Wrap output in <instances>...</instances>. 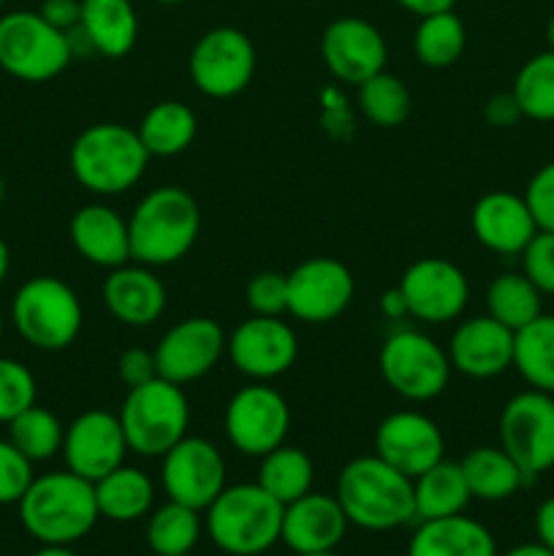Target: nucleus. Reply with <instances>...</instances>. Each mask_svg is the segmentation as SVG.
Instances as JSON below:
<instances>
[{
    "mask_svg": "<svg viewBox=\"0 0 554 556\" xmlns=\"http://www.w3.org/2000/svg\"><path fill=\"white\" fill-rule=\"evenodd\" d=\"M546 38H549V49H554V14H552V20H549V27H546Z\"/></svg>",
    "mask_w": 554,
    "mask_h": 556,
    "instance_id": "6e6d98bb",
    "label": "nucleus"
},
{
    "mask_svg": "<svg viewBox=\"0 0 554 556\" xmlns=\"http://www.w3.org/2000/svg\"><path fill=\"white\" fill-rule=\"evenodd\" d=\"M400 293L405 296L407 315L421 324H449L456 320L470 299V282L465 271L445 258H418L402 271Z\"/></svg>",
    "mask_w": 554,
    "mask_h": 556,
    "instance_id": "2eb2a0df",
    "label": "nucleus"
},
{
    "mask_svg": "<svg viewBox=\"0 0 554 556\" xmlns=\"http://www.w3.org/2000/svg\"><path fill=\"white\" fill-rule=\"evenodd\" d=\"M473 494L462 476L459 462L440 459L427 472L413 478V505H416V521L445 519V516L465 514Z\"/></svg>",
    "mask_w": 554,
    "mask_h": 556,
    "instance_id": "c756f323",
    "label": "nucleus"
},
{
    "mask_svg": "<svg viewBox=\"0 0 554 556\" xmlns=\"http://www.w3.org/2000/svg\"><path fill=\"white\" fill-rule=\"evenodd\" d=\"M3 329H5V324H3V315H0V340H3Z\"/></svg>",
    "mask_w": 554,
    "mask_h": 556,
    "instance_id": "052dcab7",
    "label": "nucleus"
},
{
    "mask_svg": "<svg viewBox=\"0 0 554 556\" xmlns=\"http://www.w3.org/2000/svg\"><path fill=\"white\" fill-rule=\"evenodd\" d=\"M9 266H11V253H9V244L0 239V286L5 282V275H9Z\"/></svg>",
    "mask_w": 554,
    "mask_h": 556,
    "instance_id": "5fc2aeb1",
    "label": "nucleus"
},
{
    "mask_svg": "<svg viewBox=\"0 0 554 556\" xmlns=\"http://www.w3.org/2000/svg\"><path fill=\"white\" fill-rule=\"evenodd\" d=\"M378 307H380V313L391 320L407 318V304H405V296L400 293V288H391V291H386L383 296H380Z\"/></svg>",
    "mask_w": 554,
    "mask_h": 556,
    "instance_id": "8fccbe9b",
    "label": "nucleus"
},
{
    "mask_svg": "<svg viewBox=\"0 0 554 556\" xmlns=\"http://www.w3.org/2000/svg\"><path fill=\"white\" fill-rule=\"evenodd\" d=\"M155 3H161V5H177V3H185V0H155Z\"/></svg>",
    "mask_w": 554,
    "mask_h": 556,
    "instance_id": "4d7b16f0",
    "label": "nucleus"
},
{
    "mask_svg": "<svg viewBox=\"0 0 554 556\" xmlns=\"http://www.w3.org/2000/svg\"><path fill=\"white\" fill-rule=\"evenodd\" d=\"M514 367L530 389L554 394V315L541 313L516 331Z\"/></svg>",
    "mask_w": 554,
    "mask_h": 556,
    "instance_id": "2f4dec72",
    "label": "nucleus"
},
{
    "mask_svg": "<svg viewBox=\"0 0 554 556\" xmlns=\"http://www.w3.org/2000/svg\"><path fill=\"white\" fill-rule=\"evenodd\" d=\"M282 505L259 483H234L206 508V532L228 556H261L280 541Z\"/></svg>",
    "mask_w": 554,
    "mask_h": 556,
    "instance_id": "39448f33",
    "label": "nucleus"
},
{
    "mask_svg": "<svg viewBox=\"0 0 554 556\" xmlns=\"http://www.w3.org/2000/svg\"><path fill=\"white\" fill-rule=\"evenodd\" d=\"M16 508L25 532L41 546H74L101 519L96 486L71 470L33 478Z\"/></svg>",
    "mask_w": 554,
    "mask_h": 556,
    "instance_id": "f257e3e1",
    "label": "nucleus"
},
{
    "mask_svg": "<svg viewBox=\"0 0 554 556\" xmlns=\"http://www.w3.org/2000/svg\"><path fill=\"white\" fill-rule=\"evenodd\" d=\"M313 459L307 456V451L297 448V445L282 443L266 456H261L259 481L255 483L266 494H272L280 505H288L293 500L304 497L307 492H313Z\"/></svg>",
    "mask_w": 554,
    "mask_h": 556,
    "instance_id": "473e14b6",
    "label": "nucleus"
},
{
    "mask_svg": "<svg viewBox=\"0 0 554 556\" xmlns=\"http://www.w3.org/2000/svg\"><path fill=\"white\" fill-rule=\"evenodd\" d=\"M483 119L492 128H514L521 119V109L516 103L514 92H494L487 103H483Z\"/></svg>",
    "mask_w": 554,
    "mask_h": 556,
    "instance_id": "49530a36",
    "label": "nucleus"
},
{
    "mask_svg": "<svg viewBox=\"0 0 554 556\" xmlns=\"http://www.w3.org/2000/svg\"><path fill=\"white\" fill-rule=\"evenodd\" d=\"M11 320L22 340L36 351H65L85 326V307L68 282L60 277H33L11 302Z\"/></svg>",
    "mask_w": 554,
    "mask_h": 556,
    "instance_id": "0eeeda50",
    "label": "nucleus"
},
{
    "mask_svg": "<svg viewBox=\"0 0 554 556\" xmlns=\"http://www.w3.org/2000/svg\"><path fill=\"white\" fill-rule=\"evenodd\" d=\"M451 367L473 380H489L514 367V331L492 315L462 320L449 342Z\"/></svg>",
    "mask_w": 554,
    "mask_h": 556,
    "instance_id": "4be33fe9",
    "label": "nucleus"
},
{
    "mask_svg": "<svg viewBox=\"0 0 554 556\" xmlns=\"http://www.w3.org/2000/svg\"><path fill=\"white\" fill-rule=\"evenodd\" d=\"M487 315L519 331L543 313V293L527 280L525 271H503L487 288Z\"/></svg>",
    "mask_w": 554,
    "mask_h": 556,
    "instance_id": "72a5a7b5",
    "label": "nucleus"
},
{
    "mask_svg": "<svg viewBox=\"0 0 554 556\" xmlns=\"http://www.w3.org/2000/svg\"><path fill=\"white\" fill-rule=\"evenodd\" d=\"M536 535L541 546L554 552V497H546L536 510Z\"/></svg>",
    "mask_w": 554,
    "mask_h": 556,
    "instance_id": "09e8293b",
    "label": "nucleus"
},
{
    "mask_svg": "<svg viewBox=\"0 0 554 556\" xmlns=\"http://www.w3.org/2000/svg\"><path fill=\"white\" fill-rule=\"evenodd\" d=\"M459 467L473 500L483 503H503L530 483L503 445H478L459 462Z\"/></svg>",
    "mask_w": 554,
    "mask_h": 556,
    "instance_id": "cd10ccee",
    "label": "nucleus"
},
{
    "mask_svg": "<svg viewBox=\"0 0 554 556\" xmlns=\"http://www.w3.org/2000/svg\"><path fill=\"white\" fill-rule=\"evenodd\" d=\"M226 353L244 378L266 383L286 375L297 364L299 340L286 320L253 315L231 331Z\"/></svg>",
    "mask_w": 554,
    "mask_h": 556,
    "instance_id": "f3484780",
    "label": "nucleus"
},
{
    "mask_svg": "<svg viewBox=\"0 0 554 556\" xmlns=\"http://www.w3.org/2000/svg\"><path fill=\"white\" fill-rule=\"evenodd\" d=\"M407 556H498L494 535L465 514L418 521Z\"/></svg>",
    "mask_w": 554,
    "mask_h": 556,
    "instance_id": "a878e982",
    "label": "nucleus"
},
{
    "mask_svg": "<svg viewBox=\"0 0 554 556\" xmlns=\"http://www.w3.org/2000/svg\"><path fill=\"white\" fill-rule=\"evenodd\" d=\"M65 427L60 418L47 407L30 405L22 410L14 421H9V440L22 456L36 465V462H49L63 448Z\"/></svg>",
    "mask_w": 554,
    "mask_h": 556,
    "instance_id": "4c0bfd02",
    "label": "nucleus"
},
{
    "mask_svg": "<svg viewBox=\"0 0 554 556\" xmlns=\"http://www.w3.org/2000/svg\"><path fill=\"white\" fill-rule=\"evenodd\" d=\"M304 556H342V554H337V552H324V554H304Z\"/></svg>",
    "mask_w": 554,
    "mask_h": 556,
    "instance_id": "bf43d9fd",
    "label": "nucleus"
},
{
    "mask_svg": "<svg viewBox=\"0 0 554 556\" xmlns=\"http://www.w3.org/2000/svg\"><path fill=\"white\" fill-rule=\"evenodd\" d=\"M255 47L239 27H212L190 49L188 71L206 98H234L253 81Z\"/></svg>",
    "mask_w": 554,
    "mask_h": 556,
    "instance_id": "f8f14e48",
    "label": "nucleus"
},
{
    "mask_svg": "<svg viewBox=\"0 0 554 556\" xmlns=\"http://www.w3.org/2000/svg\"><path fill=\"white\" fill-rule=\"evenodd\" d=\"M74 60L68 36L49 25L38 11H9L0 16V68L20 81H49Z\"/></svg>",
    "mask_w": 554,
    "mask_h": 556,
    "instance_id": "6e6552de",
    "label": "nucleus"
},
{
    "mask_svg": "<svg viewBox=\"0 0 554 556\" xmlns=\"http://www.w3.org/2000/svg\"><path fill=\"white\" fill-rule=\"evenodd\" d=\"M147 546L155 556H188L199 546L201 510L168 500L147 519Z\"/></svg>",
    "mask_w": 554,
    "mask_h": 556,
    "instance_id": "c9c22d12",
    "label": "nucleus"
},
{
    "mask_svg": "<svg viewBox=\"0 0 554 556\" xmlns=\"http://www.w3.org/2000/svg\"><path fill=\"white\" fill-rule=\"evenodd\" d=\"M335 497L358 530L391 532L416 521L413 478L402 476L375 454L356 456L342 467Z\"/></svg>",
    "mask_w": 554,
    "mask_h": 556,
    "instance_id": "f03ea898",
    "label": "nucleus"
},
{
    "mask_svg": "<svg viewBox=\"0 0 554 556\" xmlns=\"http://www.w3.org/2000/svg\"><path fill=\"white\" fill-rule=\"evenodd\" d=\"M117 378L125 389H136V386L158 378V367H155V356H152V351H147V348H128V351L119 353Z\"/></svg>",
    "mask_w": 554,
    "mask_h": 556,
    "instance_id": "a18cd8bd",
    "label": "nucleus"
},
{
    "mask_svg": "<svg viewBox=\"0 0 554 556\" xmlns=\"http://www.w3.org/2000/svg\"><path fill=\"white\" fill-rule=\"evenodd\" d=\"M345 510L335 494L307 492L304 497L282 505L280 541L297 556L337 552L348 535Z\"/></svg>",
    "mask_w": 554,
    "mask_h": 556,
    "instance_id": "412c9836",
    "label": "nucleus"
},
{
    "mask_svg": "<svg viewBox=\"0 0 554 556\" xmlns=\"http://www.w3.org/2000/svg\"><path fill=\"white\" fill-rule=\"evenodd\" d=\"M33 478V462L22 456L11 440H0V505L20 503Z\"/></svg>",
    "mask_w": 554,
    "mask_h": 556,
    "instance_id": "37998d69",
    "label": "nucleus"
},
{
    "mask_svg": "<svg viewBox=\"0 0 554 556\" xmlns=\"http://www.w3.org/2000/svg\"><path fill=\"white\" fill-rule=\"evenodd\" d=\"M38 386L30 369L16 358H0V424H9L36 405Z\"/></svg>",
    "mask_w": 554,
    "mask_h": 556,
    "instance_id": "ea45409f",
    "label": "nucleus"
},
{
    "mask_svg": "<svg viewBox=\"0 0 554 556\" xmlns=\"http://www.w3.org/2000/svg\"><path fill=\"white\" fill-rule=\"evenodd\" d=\"M101 296L112 318L130 329H144L155 324L168 302V291L161 277L152 271V266L136 264V261L109 269Z\"/></svg>",
    "mask_w": 554,
    "mask_h": 556,
    "instance_id": "b1692460",
    "label": "nucleus"
},
{
    "mask_svg": "<svg viewBox=\"0 0 554 556\" xmlns=\"http://www.w3.org/2000/svg\"><path fill=\"white\" fill-rule=\"evenodd\" d=\"M117 418L128 451L147 459H161L188 434L190 402L182 386L152 378L128 389Z\"/></svg>",
    "mask_w": 554,
    "mask_h": 556,
    "instance_id": "423d86ee",
    "label": "nucleus"
},
{
    "mask_svg": "<svg viewBox=\"0 0 554 556\" xmlns=\"http://www.w3.org/2000/svg\"><path fill=\"white\" fill-rule=\"evenodd\" d=\"M223 429L234 451L261 459L286 443L291 429V407L280 391L255 380L253 386H244L228 400Z\"/></svg>",
    "mask_w": 554,
    "mask_h": 556,
    "instance_id": "9b49d317",
    "label": "nucleus"
},
{
    "mask_svg": "<svg viewBox=\"0 0 554 556\" xmlns=\"http://www.w3.org/2000/svg\"><path fill=\"white\" fill-rule=\"evenodd\" d=\"M201 233V210L188 190L163 185L150 190L128 217L130 261L158 269L182 261Z\"/></svg>",
    "mask_w": 554,
    "mask_h": 556,
    "instance_id": "7ed1b4c3",
    "label": "nucleus"
},
{
    "mask_svg": "<svg viewBox=\"0 0 554 556\" xmlns=\"http://www.w3.org/2000/svg\"><path fill=\"white\" fill-rule=\"evenodd\" d=\"M356 282L342 261L318 255L288 271V315L310 326L331 324L353 302Z\"/></svg>",
    "mask_w": 554,
    "mask_h": 556,
    "instance_id": "4468645a",
    "label": "nucleus"
},
{
    "mask_svg": "<svg viewBox=\"0 0 554 556\" xmlns=\"http://www.w3.org/2000/svg\"><path fill=\"white\" fill-rule=\"evenodd\" d=\"M244 302H248L253 315H269V318H280L288 313V275L282 271H259L250 277L248 288H244Z\"/></svg>",
    "mask_w": 554,
    "mask_h": 556,
    "instance_id": "a19ab883",
    "label": "nucleus"
},
{
    "mask_svg": "<svg viewBox=\"0 0 554 556\" xmlns=\"http://www.w3.org/2000/svg\"><path fill=\"white\" fill-rule=\"evenodd\" d=\"M81 33L92 52L119 60L136 47L139 16L130 0H81Z\"/></svg>",
    "mask_w": 554,
    "mask_h": 556,
    "instance_id": "bb28decb",
    "label": "nucleus"
},
{
    "mask_svg": "<svg viewBox=\"0 0 554 556\" xmlns=\"http://www.w3.org/2000/svg\"><path fill=\"white\" fill-rule=\"evenodd\" d=\"M196 130H199V119L188 103L161 101L147 109L136 134H139L150 157H174L182 155L193 144Z\"/></svg>",
    "mask_w": 554,
    "mask_h": 556,
    "instance_id": "7c9ffc66",
    "label": "nucleus"
},
{
    "mask_svg": "<svg viewBox=\"0 0 554 556\" xmlns=\"http://www.w3.org/2000/svg\"><path fill=\"white\" fill-rule=\"evenodd\" d=\"M226 331L217 320L196 315L174 324L155 345L158 378H166L177 386H188L215 369L226 353Z\"/></svg>",
    "mask_w": 554,
    "mask_h": 556,
    "instance_id": "dca6fc26",
    "label": "nucleus"
},
{
    "mask_svg": "<svg viewBox=\"0 0 554 556\" xmlns=\"http://www.w3.org/2000/svg\"><path fill=\"white\" fill-rule=\"evenodd\" d=\"M92 486H96L98 514L114 525H130V521L144 519L155 503V486L139 467L119 465L117 470L103 476Z\"/></svg>",
    "mask_w": 554,
    "mask_h": 556,
    "instance_id": "c85d7f7f",
    "label": "nucleus"
},
{
    "mask_svg": "<svg viewBox=\"0 0 554 556\" xmlns=\"http://www.w3.org/2000/svg\"><path fill=\"white\" fill-rule=\"evenodd\" d=\"M500 445L527 478L554 467V394L527 389L511 396L500 413Z\"/></svg>",
    "mask_w": 554,
    "mask_h": 556,
    "instance_id": "9d476101",
    "label": "nucleus"
},
{
    "mask_svg": "<svg viewBox=\"0 0 554 556\" xmlns=\"http://www.w3.org/2000/svg\"><path fill=\"white\" fill-rule=\"evenodd\" d=\"M521 271L543 293L554 296V233L538 231L521 250Z\"/></svg>",
    "mask_w": 554,
    "mask_h": 556,
    "instance_id": "79ce46f5",
    "label": "nucleus"
},
{
    "mask_svg": "<svg viewBox=\"0 0 554 556\" xmlns=\"http://www.w3.org/2000/svg\"><path fill=\"white\" fill-rule=\"evenodd\" d=\"M3 3H5V0H0V9H3Z\"/></svg>",
    "mask_w": 554,
    "mask_h": 556,
    "instance_id": "680f3d73",
    "label": "nucleus"
},
{
    "mask_svg": "<svg viewBox=\"0 0 554 556\" xmlns=\"http://www.w3.org/2000/svg\"><path fill=\"white\" fill-rule=\"evenodd\" d=\"M405 11L416 16H429L438 14V11H451L456 5V0H396Z\"/></svg>",
    "mask_w": 554,
    "mask_h": 556,
    "instance_id": "3c124183",
    "label": "nucleus"
},
{
    "mask_svg": "<svg viewBox=\"0 0 554 556\" xmlns=\"http://www.w3.org/2000/svg\"><path fill=\"white\" fill-rule=\"evenodd\" d=\"M445 440L438 424L416 410L386 416L375 429V456L389 462L402 476L416 478L443 459Z\"/></svg>",
    "mask_w": 554,
    "mask_h": 556,
    "instance_id": "aec40b11",
    "label": "nucleus"
},
{
    "mask_svg": "<svg viewBox=\"0 0 554 556\" xmlns=\"http://www.w3.org/2000/svg\"><path fill=\"white\" fill-rule=\"evenodd\" d=\"M161 462L163 492L174 503L206 510L226 489V459L210 440L185 434Z\"/></svg>",
    "mask_w": 554,
    "mask_h": 556,
    "instance_id": "ddd939ff",
    "label": "nucleus"
},
{
    "mask_svg": "<svg viewBox=\"0 0 554 556\" xmlns=\"http://www.w3.org/2000/svg\"><path fill=\"white\" fill-rule=\"evenodd\" d=\"M320 58L335 79L358 87L369 76L386 71L389 47L373 22L362 16H340L329 22L320 36Z\"/></svg>",
    "mask_w": 554,
    "mask_h": 556,
    "instance_id": "6ab92c4d",
    "label": "nucleus"
},
{
    "mask_svg": "<svg viewBox=\"0 0 554 556\" xmlns=\"http://www.w3.org/2000/svg\"><path fill=\"white\" fill-rule=\"evenodd\" d=\"M503 556H554V552H549L541 543H521V546L511 548V552H505Z\"/></svg>",
    "mask_w": 554,
    "mask_h": 556,
    "instance_id": "603ef678",
    "label": "nucleus"
},
{
    "mask_svg": "<svg viewBox=\"0 0 554 556\" xmlns=\"http://www.w3.org/2000/svg\"><path fill=\"white\" fill-rule=\"evenodd\" d=\"M467 43L465 22L451 11L421 16L413 36V52L424 68H451L462 58Z\"/></svg>",
    "mask_w": 554,
    "mask_h": 556,
    "instance_id": "f704fd0d",
    "label": "nucleus"
},
{
    "mask_svg": "<svg viewBox=\"0 0 554 556\" xmlns=\"http://www.w3.org/2000/svg\"><path fill=\"white\" fill-rule=\"evenodd\" d=\"M71 244L92 266L117 269L130 261L128 220L106 204H85L74 212L68 226Z\"/></svg>",
    "mask_w": 554,
    "mask_h": 556,
    "instance_id": "393cba45",
    "label": "nucleus"
},
{
    "mask_svg": "<svg viewBox=\"0 0 554 556\" xmlns=\"http://www.w3.org/2000/svg\"><path fill=\"white\" fill-rule=\"evenodd\" d=\"M38 14L58 30L68 33L79 25L81 20V0H43Z\"/></svg>",
    "mask_w": 554,
    "mask_h": 556,
    "instance_id": "de8ad7c7",
    "label": "nucleus"
},
{
    "mask_svg": "<svg viewBox=\"0 0 554 556\" xmlns=\"http://www.w3.org/2000/svg\"><path fill=\"white\" fill-rule=\"evenodd\" d=\"M525 201L536 217L538 231L554 233V161L538 168L530 177L525 190Z\"/></svg>",
    "mask_w": 554,
    "mask_h": 556,
    "instance_id": "c03bdc74",
    "label": "nucleus"
},
{
    "mask_svg": "<svg viewBox=\"0 0 554 556\" xmlns=\"http://www.w3.org/2000/svg\"><path fill=\"white\" fill-rule=\"evenodd\" d=\"M33 556H79L71 546H41Z\"/></svg>",
    "mask_w": 554,
    "mask_h": 556,
    "instance_id": "864d4df0",
    "label": "nucleus"
},
{
    "mask_svg": "<svg viewBox=\"0 0 554 556\" xmlns=\"http://www.w3.org/2000/svg\"><path fill=\"white\" fill-rule=\"evenodd\" d=\"M413 98L400 76L380 71L358 85V109L378 128H396L411 117Z\"/></svg>",
    "mask_w": 554,
    "mask_h": 556,
    "instance_id": "58836bf2",
    "label": "nucleus"
},
{
    "mask_svg": "<svg viewBox=\"0 0 554 556\" xmlns=\"http://www.w3.org/2000/svg\"><path fill=\"white\" fill-rule=\"evenodd\" d=\"M150 152L134 128L119 123H96L81 130L68 152L76 182L92 195H119L144 177Z\"/></svg>",
    "mask_w": 554,
    "mask_h": 556,
    "instance_id": "20e7f679",
    "label": "nucleus"
},
{
    "mask_svg": "<svg viewBox=\"0 0 554 556\" xmlns=\"http://www.w3.org/2000/svg\"><path fill=\"white\" fill-rule=\"evenodd\" d=\"M5 199V185H3V177H0V204H3Z\"/></svg>",
    "mask_w": 554,
    "mask_h": 556,
    "instance_id": "13d9d810",
    "label": "nucleus"
},
{
    "mask_svg": "<svg viewBox=\"0 0 554 556\" xmlns=\"http://www.w3.org/2000/svg\"><path fill=\"white\" fill-rule=\"evenodd\" d=\"M378 369L386 386L407 402H429L445 391L451 380L449 351L429 334L400 329L380 345Z\"/></svg>",
    "mask_w": 554,
    "mask_h": 556,
    "instance_id": "1a4fd4ad",
    "label": "nucleus"
},
{
    "mask_svg": "<svg viewBox=\"0 0 554 556\" xmlns=\"http://www.w3.org/2000/svg\"><path fill=\"white\" fill-rule=\"evenodd\" d=\"M521 117L532 123H554V49L538 52L516 74L514 87Z\"/></svg>",
    "mask_w": 554,
    "mask_h": 556,
    "instance_id": "e433bc0d",
    "label": "nucleus"
},
{
    "mask_svg": "<svg viewBox=\"0 0 554 556\" xmlns=\"http://www.w3.org/2000/svg\"><path fill=\"white\" fill-rule=\"evenodd\" d=\"M470 226L478 242L498 255H521V250L538 233L536 217L525 195L508 193V190L483 193L473 204Z\"/></svg>",
    "mask_w": 554,
    "mask_h": 556,
    "instance_id": "5701e85b",
    "label": "nucleus"
},
{
    "mask_svg": "<svg viewBox=\"0 0 554 556\" xmlns=\"http://www.w3.org/2000/svg\"><path fill=\"white\" fill-rule=\"evenodd\" d=\"M65 470L96 483L119 465H125L128 443L114 413L85 410L65 427L63 448Z\"/></svg>",
    "mask_w": 554,
    "mask_h": 556,
    "instance_id": "a211bd4d",
    "label": "nucleus"
}]
</instances>
